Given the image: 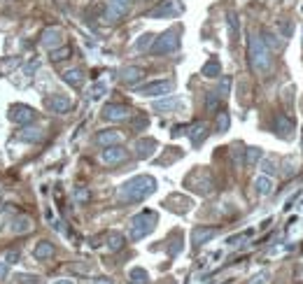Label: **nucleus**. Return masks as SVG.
I'll use <instances>...</instances> for the list:
<instances>
[{"instance_id": "1", "label": "nucleus", "mask_w": 303, "mask_h": 284, "mask_svg": "<svg viewBox=\"0 0 303 284\" xmlns=\"http://www.w3.org/2000/svg\"><path fill=\"white\" fill-rule=\"evenodd\" d=\"M154 191H157V180L149 175H138L133 180L124 182L117 196L121 203H138V200H145L147 196H152Z\"/></svg>"}, {"instance_id": "2", "label": "nucleus", "mask_w": 303, "mask_h": 284, "mask_svg": "<svg viewBox=\"0 0 303 284\" xmlns=\"http://www.w3.org/2000/svg\"><path fill=\"white\" fill-rule=\"evenodd\" d=\"M247 49H249V66H252V70H255L257 75H266L273 66L271 49L264 44V40H261L259 35H249Z\"/></svg>"}, {"instance_id": "3", "label": "nucleus", "mask_w": 303, "mask_h": 284, "mask_svg": "<svg viewBox=\"0 0 303 284\" xmlns=\"http://www.w3.org/2000/svg\"><path fill=\"white\" fill-rule=\"evenodd\" d=\"M157 212L152 210H142L140 214H135L133 219H131V240H142V238H147L152 233V231L157 229Z\"/></svg>"}, {"instance_id": "4", "label": "nucleus", "mask_w": 303, "mask_h": 284, "mask_svg": "<svg viewBox=\"0 0 303 284\" xmlns=\"http://www.w3.org/2000/svg\"><path fill=\"white\" fill-rule=\"evenodd\" d=\"M180 49V30L177 28H170L166 30L164 35L154 37V44H152V54L157 56H166V54H173Z\"/></svg>"}, {"instance_id": "5", "label": "nucleus", "mask_w": 303, "mask_h": 284, "mask_svg": "<svg viewBox=\"0 0 303 284\" xmlns=\"http://www.w3.org/2000/svg\"><path fill=\"white\" fill-rule=\"evenodd\" d=\"M175 91V82L173 79H157V82H149V84L145 86H138L135 89V93L138 96H168V93H173Z\"/></svg>"}, {"instance_id": "6", "label": "nucleus", "mask_w": 303, "mask_h": 284, "mask_svg": "<svg viewBox=\"0 0 303 284\" xmlns=\"http://www.w3.org/2000/svg\"><path fill=\"white\" fill-rule=\"evenodd\" d=\"M180 12H182V5L177 3V0H164L161 5H157L154 10H149L147 17L149 19H168V17H177Z\"/></svg>"}, {"instance_id": "7", "label": "nucleus", "mask_w": 303, "mask_h": 284, "mask_svg": "<svg viewBox=\"0 0 303 284\" xmlns=\"http://www.w3.org/2000/svg\"><path fill=\"white\" fill-rule=\"evenodd\" d=\"M44 107H47L49 112H56V115H66V112H70V107H73V100L68 96H63V93H54V96L44 98Z\"/></svg>"}, {"instance_id": "8", "label": "nucleus", "mask_w": 303, "mask_h": 284, "mask_svg": "<svg viewBox=\"0 0 303 284\" xmlns=\"http://www.w3.org/2000/svg\"><path fill=\"white\" fill-rule=\"evenodd\" d=\"M7 117H10L12 124H28V121H33L37 115H35V109L28 107V105H12L10 112H7Z\"/></svg>"}, {"instance_id": "9", "label": "nucleus", "mask_w": 303, "mask_h": 284, "mask_svg": "<svg viewBox=\"0 0 303 284\" xmlns=\"http://www.w3.org/2000/svg\"><path fill=\"white\" fill-rule=\"evenodd\" d=\"M187 135H189V140H191V145L200 147L203 142H206L208 135H210V128H208V124L198 121V124H191V126H187Z\"/></svg>"}, {"instance_id": "10", "label": "nucleus", "mask_w": 303, "mask_h": 284, "mask_svg": "<svg viewBox=\"0 0 303 284\" xmlns=\"http://www.w3.org/2000/svg\"><path fill=\"white\" fill-rule=\"evenodd\" d=\"M128 7H131V0H108V14H105V19L108 21H117V19H121L128 12Z\"/></svg>"}, {"instance_id": "11", "label": "nucleus", "mask_w": 303, "mask_h": 284, "mask_svg": "<svg viewBox=\"0 0 303 284\" xmlns=\"http://www.w3.org/2000/svg\"><path fill=\"white\" fill-rule=\"evenodd\" d=\"M103 117L108 121H126L131 119V107H126V105H105Z\"/></svg>"}, {"instance_id": "12", "label": "nucleus", "mask_w": 303, "mask_h": 284, "mask_svg": "<svg viewBox=\"0 0 303 284\" xmlns=\"http://www.w3.org/2000/svg\"><path fill=\"white\" fill-rule=\"evenodd\" d=\"M219 233V229H215V226H196L194 231H191V240H194V247H200V245H206L208 240H212V238Z\"/></svg>"}, {"instance_id": "13", "label": "nucleus", "mask_w": 303, "mask_h": 284, "mask_svg": "<svg viewBox=\"0 0 303 284\" xmlns=\"http://www.w3.org/2000/svg\"><path fill=\"white\" fill-rule=\"evenodd\" d=\"M126 158V149H121V147L112 145V147H105L103 154H100V161L105 165H115V163H121Z\"/></svg>"}, {"instance_id": "14", "label": "nucleus", "mask_w": 303, "mask_h": 284, "mask_svg": "<svg viewBox=\"0 0 303 284\" xmlns=\"http://www.w3.org/2000/svg\"><path fill=\"white\" fill-rule=\"evenodd\" d=\"M182 107H184V100H182V98H175V96H170V98H166V100H157V103H154V109L161 112V115H170V112L182 109Z\"/></svg>"}, {"instance_id": "15", "label": "nucleus", "mask_w": 303, "mask_h": 284, "mask_svg": "<svg viewBox=\"0 0 303 284\" xmlns=\"http://www.w3.org/2000/svg\"><path fill=\"white\" fill-rule=\"evenodd\" d=\"M61 42H63V30H61L59 26H52V28H47L42 33V47L54 49V47H59Z\"/></svg>"}, {"instance_id": "16", "label": "nucleus", "mask_w": 303, "mask_h": 284, "mask_svg": "<svg viewBox=\"0 0 303 284\" xmlns=\"http://www.w3.org/2000/svg\"><path fill=\"white\" fill-rule=\"evenodd\" d=\"M273 124H275V133H278L280 138H285V140L291 138V131H294V121H291L287 115H278Z\"/></svg>"}, {"instance_id": "17", "label": "nucleus", "mask_w": 303, "mask_h": 284, "mask_svg": "<svg viewBox=\"0 0 303 284\" xmlns=\"http://www.w3.org/2000/svg\"><path fill=\"white\" fill-rule=\"evenodd\" d=\"M157 140H152V138H142L135 142V156L138 158H149L154 151H157Z\"/></svg>"}, {"instance_id": "18", "label": "nucleus", "mask_w": 303, "mask_h": 284, "mask_svg": "<svg viewBox=\"0 0 303 284\" xmlns=\"http://www.w3.org/2000/svg\"><path fill=\"white\" fill-rule=\"evenodd\" d=\"M142 77H145V70L138 66H128L121 70V82H126V84H135V82H140Z\"/></svg>"}, {"instance_id": "19", "label": "nucleus", "mask_w": 303, "mask_h": 284, "mask_svg": "<svg viewBox=\"0 0 303 284\" xmlns=\"http://www.w3.org/2000/svg\"><path fill=\"white\" fill-rule=\"evenodd\" d=\"M96 142H98L100 147L119 145V142H121V133H117V131H103V133L96 135Z\"/></svg>"}, {"instance_id": "20", "label": "nucleus", "mask_w": 303, "mask_h": 284, "mask_svg": "<svg viewBox=\"0 0 303 284\" xmlns=\"http://www.w3.org/2000/svg\"><path fill=\"white\" fill-rule=\"evenodd\" d=\"M255 191L259 196H271L273 194V180L271 175H259L255 180Z\"/></svg>"}, {"instance_id": "21", "label": "nucleus", "mask_w": 303, "mask_h": 284, "mask_svg": "<svg viewBox=\"0 0 303 284\" xmlns=\"http://www.w3.org/2000/svg\"><path fill=\"white\" fill-rule=\"evenodd\" d=\"M61 77H63V82L70 84V86H82L84 84V73H82L79 68H70V70H66Z\"/></svg>"}, {"instance_id": "22", "label": "nucleus", "mask_w": 303, "mask_h": 284, "mask_svg": "<svg viewBox=\"0 0 303 284\" xmlns=\"http://www.w3.org/2000/svg\"><path fill=\"white\" fill-rule=\"evenodd\" d=\"M54 245L52 242H47V240H42V242H37V247H35V259H40V261H44V259H52L54 256Z\"/></svg>"}, {"instance_id": "23", "label": "nucleus", "mask_w": 303, "mask_h": 284, "mask_svg": "<svg viewBox=\"0 0 303 284\" xmlns=\"http://www.w3.org/2000/svg\"><path fill=\"white\" fill-rule=\"evenodd\" d=\"M200 73H203V77H219V75H222V63H219L217 59H210L206 66H203Z\"/></svg>"}, {"instance_id": "24", "label": "nucleus", "mask_w": 303, "mask_h": 284, "mask_svg": "<svg viewBox=\"0 0 303 284\" xmlns=\"http://www.w3.org/2000/svg\"><path fill=\"white\" fill-rule=\"evenodd\" d=\"M19 138L24 140V142H40V140L44 138V133L40 128H24V131L19 133Z\"/></svg>"}, {"instance_id": "25", "label": "nucleus", "mask_w": 303, "mask_h": 284, "mask_svg": "<svg viewBox=\"0 0 303 284\" xmlns=\"http://www.w3.org/2000/svg\"><path fill=\"white\" fill-rule=\"evenodd\" d=\"M30 229H33V224H30L28 217H17L14 219V224L10 226L12 233H26V231H30Z\"/></svg>"}, {"instance_id": "26", "label": "nucleus", "mask_w": 303, "mask_h": 284, "mask_svg": "<svg viewBox=\"0 0 303 284\" xmlns=\"http://www.w3.org/2000/svg\"><path fill=\"white\" fill-rule=\"evenodd\" d=\"M280 35H273V33H268V30H264L261 33V40H264V44H266L271 51H278V49H282V42H278Z\"/></svg>"}, {"instance_id": "27", "label": "nucleus", "mask_w": 303, "mask_h": 284, "mask_svg": "<svg viewBox=\"0 0 303 284\" xmlns=\"http://www.w3.org/2000/svg\"><path fill=\"white\" fill-rule=\"evenodd\" d=\"M128 279L133 284H147L149 282V275H147L145 268H133V270L128 272Z\"/></svg>"}, {"instance_id": "28", "label": "nucleus", "mask_w": 303, "mask_h": 284, "mask_svg": "<svg viewBox=\"0 0 303 284\" xmlns=\"http://www.w3.org/2000/svg\"><path fill=\"white\" fill-rule=\"evenodd\" d=\"M261 158H264V151H261L259 147H249V149H247V161H245V163H247L249 168H255Z\"/></svg>"}, {"instance_id": "29", "label": "nucleus", "mask_w": 303, "mask_h": 284, "mask_svg": "<svg viewBox=\"0 0 303 284\" xmlns=\"http://www.w3.org/2000/svg\"><path fill=\"white\" fill-rule=\"evenodd\" d=\"M154 37H157V35H152V33L140 35L138 42H135V49H138V51H147V49H152V44H154Z\"/></svg>"}, {"instance_id": "30", "label": "nucleus", "mask_w": 303, "mask_h": 284, "mask_svg": "<svg viewBox=\"0 0 303 284\" xmlns=\"http://www.w3.org/2000/svg\"><path fill=\"white\" fill-rule=\"evenodd\" d=\"M108 247H110V252H119V249L124 247V236H121V233H110Z\"/></svg>"}, {"instance_id": "31", "label": "nucleus", "mask_w": 303, "mask_h": 284, "mask_svg": "<svg viewBox=\"0 0 303 284\" xmlns=\"http://www.w3.org/2000/svg\"><path fill=\"white\" fill-rule=\"evenodd\" d=\"M217 107H219V96L215 91H208L206 93V109L208 112H215Z\"/></svg>"}, {"instance_id": "32", "label": "nucleus", "mask_w": 303, "mask_h": 284, "mask_svg": "<svg viewBox=\"0 0 303 284\" xmlns=\"http://www.w3.org/2000/svg\"><path fill=\"white\" fill-rule=\"evenodd\" d=\"M229 124H231L229 112H219V117H217V133H226V131H229Z\"/></svg>"}, {"instance_id": "33", "label": "nucleus", "mask_w": 303, "mask_h": 284, "mask_svg": "<svg viewBox=\"0 0 303 284\" xmlns=\"http://www.w3.org/2000/svg\"><path fill=\"white\" fill-rule=\"evenodd\" d=\"M105 91H108V84H105V82H96V84L89 89V98H93V100H96V98L105 96Z\"/></svg>"}, {"instance_id": "34", "label": "nucleus", "mask_w": 303, "mask_h": 284, "mask_svg": "<svg viewBox=\"0 0 303 284\" xmlns=\"http://www.w3.org/2000/svg\"><path fill=\"white\" fill-rule=\"evenodd\" d=\"M282 165H285V170H282V173H285L287 177H291L294 173H296V168H298V161L294 156H287L285 161H282Z\"/></svg>"}, {"instance_id": "35", "label": "nucleus", "mask_w": 303, "mask_h": 284, "mask_svg": "<svg viewBox=\"0 0 303 284\" xmlns=\"http://www.w3.org/2000/svg\"><path fill=\"white\" fill-rule=\"evenodd\" d=\"M229 30L233 37H238V33H240V28H238V17L233 12H229Z\"/></svg>"}, {"instance_id": "36", "label": "nucleus", "mask_w": 303, "mask_h": 284, "mask_svg": "<svg viewBox=\"0 0 303 284\" xmlns=\"http://www.w3.org/2000/svg\"><path fill=\"white\" fill-rule=\"evenodd\" d=\"M75 200H77V203H86V200H89V191L82 189V187H77L75 189Z\"/></svg>"}, {"instance_id": "37", "label": "nucleus", "mask_w": 303, "mask_h": 284, "mask_svg": "<svg viewBox=\"0 0 303 284\" xmlns=\"http://www.w3.org/2000/svg\"><path fill=\"white\" fill-rule=\"evenodd\" d=\"M278 30L282 33V37H291V24L289 21H278Z\"/></svg>"}, {"instance_id": "38", "label": "nucleus", "mask_w": 303, "mask_h": 284, "mask_svg": "<svg viewBox=\"0 0 303 284\" xmlns=\"http://www.w3.org/2000/svg\"><path fill=\"white\" fill-rule=\"evenodd\" d=\"M268 277H271V275H268V270H261L259 275H255V277H252V282H249V284H268Z\"/></svg>"}, {"instance_id": "39", "label": "nucleus", "mask_w": 303, "mask_h": 284, "mask_svg": "<svg viewBox=\"0 0 303 284\" xmlns=\"http://www.w3.org/2000/svg\"><path fill=\"white\" fill-rule=\"evenodd\" d=\"M70 56V49H56V51H52V61H63Z\"/></svg>"}, {"instance_id": "40", "label": "nucleus", "mask_w": 303, "mask_h": 284, "mask_svg": "<svg viewBox=\"0 0 303 284\" xmlns=\"http://www.w3.org/2000/svg\"><path fill=\"white\" fill-rule=\"evenodd\" d=\"M229 86H231V79H229V77H224L222 82H219V93H217V96H219V98L226 96V93H229Z\"/></svg>"}, {"instance_id": "41", "label": "nucleus", "mask_w": 303, "mask_h": 284, "mask_svg": "<svg viewBox=\"0 0 303 284\" xmlns=\"http://www.w3.org/2000/svg\"><path fill=\"white\" fill-rule=\"evenodd\" d=\"M17 261H19V249H12V252L5 254V263H17Z\"/></svg>"}, {"instance_id": "42", "label": "nucleus", "mask_w": 303, "mask_h": 284, "mask_svg": "<svg viewBox=\"0 0 303 284\" xmlns=\"http://www.w3.org/2000/svg\"><path fill=\"white\" fill-rule=\"evenodd\" d=\"M19 279H21V284H42L40 277H35V275H24V277H19Z\"/></svg>"}, {"instance_id": "43", "label": "nucleus", "mask_w": 303, "mask_h": 284, "mask_svg": "<svg viewBox=\"0 0 303 284\" xmlns=\"http://www.w3.org/2000/svg\"><path fill=\"white\" fill-rule=\"evenodd\" d=\"M261 168L266 170V173H275V163H273V161H268V158L261 163Z\"/></svg>"}, {"instance_id": "44", "label": "nucleus", "mask_w": 303, "mask_h": 284, "mask_svg": "<svg viewBox=\"0 0 303 284\" xmlns=\"http://www.w3.org/2000/svg\"><path fill=\"white\" fill-rule=\"evenodd\" d=\"M7 272H10V263H0V279H5Z\"/></svg>"}, {"instance_id": "45", "label": "nucleus", "mask_w": 303, "mask_h": 284, "mask_svg": "<svg viewBox=\"0 0 303 284\" xmlns=\"http://www.w3.org/2000/svg\"><path fill=\"white\" fill-rule=\"evenodd\" d=\"M91 284H115V279H110V277H96Z\"/></svg>"}, {"instance_id": "46", "label": "nucleus", "mask_w": 303, "mask_h": 284, "mask_svg": "<svg viewBox=\"0 0 303 284\" xmlns=\"http://www.w3.org/2000/svg\"><path fill=\"white\" fill-rule=\"evenodd\" d=\"M37 68H40V63H37V61H35V63H30V66L26 68V75H30V73H35Z\"/></svg>"}, {"instance_id": "47", "label": "nucleus", "mask_w": 303, "mask_h": 284, "mask_svg": "<svg viewBox=\"0 0 303 284\" xmlns=\"http://www.w3.org/2000/svg\"><path fill=\"white\" fill-rule=\"evenodd\" d=\"M54 284H73V279H56Z\"/></svg>"}]
</instances>
